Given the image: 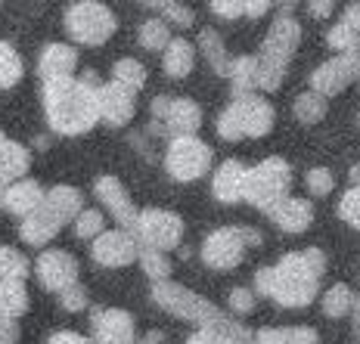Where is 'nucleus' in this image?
<instances>
[{"mask_svg":"<svg viewBox=\"0 0 360 344\" xmlns=\"http://www.w3.org/2000/svg\"><path fill=\"white\" fill-rule=\"evenodd\" d=\"M165 341V335L159 332V329H153V332H146L143 338H140V344H162Z\"/></svg>","mask_w":360,"mask_h":344,"instance_id":"52","label":"nucleus"},{"mask_svg":"<svg viewBox=\"0 0 360 344\" xmlns=\"http://www.w3.org/2000/svg\"><path fill=\"white\" fill-rule=\"evenodd\" d=\"M162 65L168 78H186L193 69H196V47L184 37H171V44L162 50Z\"/></svg>","mask_w":360,"mask_h":344,"instance_id":"24","label":"nucleus"},{"mask_svg":"<svg viewBox=\"0 0 360 344\" xmlns=\"http://www.w3.org/2000/svg\"><path fill=\"white\" fill-rule=\"evenodd\" d=\"M59 304H63V310H69V313H78V310H84L87 307V291L84 286H69V289H63L59 291Z\"/></svg>","mask_w":360,"mask_h":344,"instance_id":"42","label":"nucleus"},{"mask_svg":"<svg viewBox=\"0 0 360 344\" xmlns=\"http://www.w3.org/2000/svg\"><path fill=\"white\" fill-rule=\"evenodd\" d=\"M34 146H37V149H47V146H50V140H47V137H37V140H34Z\"/></svg>","mask_w":360,"mask_h":344,"instance_id":"55","label":"nucleus"},{"mask_svg":"<svg viewBox=\"0 0 360 344\" xmlns=\"http://www.w3.org/2000/svg\"><path fill=\"white\" fill-rule=\"evenodd\" d=\"M351 313H354V338L360 344V295H354V307H351Z\"/></svg>","mask_w":360,"mask_h":344,"instance_id":"51","label":"nucleus"},{"mask_svg":"<svg viewBox=\"0 0 360 344\" xmlns=\"http://www.w3.org/2000/svg\"><path fill=\"white\" fill-rule=\"evenodd\" d=\"M354 56H357V59H360V44H357V47H354Z\"/></svg>","mask_w":360,"mask_h":344,"instance_id":"56","label":"nucleus"},{"mask_svg":"<svg viewBox=\"0 0 360 344\" xmlns=\"http://www.w3.org/2000/svg\"><path fill=\"white\" fill-rule=\"evenodd\" d=\"M245 177H249V168L236 159H227L221 168L214 171L212 180V196L224 205H236V201H245Z\"/></svg>","mask_w":360,"mask_h":344,"instance_id":"21","label":"nucleus"},{"mask_svg":"<svg viewBox=\"0 0 360 344\" xmlns=\"http://www.w3.org/2000/svg\"><path fill=\"white\" fill-rule=\"evenodd\" d=\"M270 4H276V6H280V4H283V0H270Z\"/></svg>","mask_w":360,"mask_h":344,"instance_id":"57","label":"nucleus"},{"mask_svg":"<svg viewBox=\"0 0 360 344\" xmlns=\"http://www.w3.org/2000/svg\"><path fill=\"white\" fill-rule=\"evenodd\" d=\"M339 218L360 233V186H351V190L339 199Z\"/></svg>","mask_w":360,"mask_h":344,"instance_id":"39","label":"nucleus"},{"mask_svg":"<svg viewBox=\"0 0 360 344\" xmlns=\"http://www.w3.org/2000/svg\"><path fill=\"white\" fill-rule=\"evenodd\" d=\"M292 112H295V118L302 124H317L326 118V96H320L317 91H307L302 96H295V106H292Z\"/></svg>","mask_w":360,"mask_h":344,"instance_id":"31","label":"nucleus"},{"mask_svg":"<svg viewBox=\"0 0 360 344\" xmlns=\"http://www.w3.org/2000/svg\"><path fill=\"white\" fill-rule=\"evenodd\" d=\"M106 230V220H103V214L96 211V208H84V211L75 218V236L78 239H96Z\"/></svg>","mask_w":360,"mask_h":344,"instance_id":"38","label":"nucleus"},{"mask_svg":"<svg viewBox=\"0 0 360 344\" xmlns=\"http://www.w3.org/2000/svg\"><path fill=\"white\" fill-rule=\"evenodd\" d=\"M252 344H320V335L311 326H267L255 332Z\"/></svg>","mask_w":360,"mask_h":344,"instance_id":"26","label":"nucleus"},{"mask_svg":"<svg viewBox=\"0 0 360 344\" xmlns=\"http://www.w3.org/2000/svg\"><path fill=\"white\" fill-rule=\"evenodd\" d=\"M289 190H292V168L280 155L264 159L261 164L249 168V177H245V201L255 205L258 211L274 208L280 199L289 196Z\"/></svg>","mask_w":360,"mask_h":344,"instance_id":"8","label":"nucleus"},{"mask_svg":"<svg viewBox=\"0 0 360 344\" xmlns=\"http://www.w3.org/2000/svg\"><path fill=\"white\" fill-rule=\"evenodd\" d=\"M335 10V0H307V16L311 19H329Z\"/></svg>","mask_w":360,"mask_h":344,"instance_id":"45","label":"nucleus"},{"mask_svg":"<svg viewBox=\"0 0 360 344\" xmlns=\"http://www.w3.org/2000/svg\"><path fill=\"white\" fill-rule=\"evenodd\" d=\"M342 22L351 28V32H357V34H360V4H348V6H345Z\"/></svg>","mask_w":360,"mask_h":344,"instance_id":"48","label":"nucleus"},{"mask_svg":"<svg viewBox=\"0 0 360 344\" xmlns=\"http://www.w3.org/2000/svg\"><path fill=\"white\" fill-rule=\"evenodd\" d=\"M28 273H32V267H28L25 254L10 249V245H0V282H6V279H22L25 282Z\"/></svg>","mask_w":360,"mask_h":344,"instance_id":"33","label":"nucleus"},{"mask_svg":"<svg viewBox=\"0 0 360 344\" xmlns=\"http://www.w3.org/2000/svg\"><path fill=\"white\" fill-rule=\"evenodd\" d=\"M90 326H94V344H140L137 341V326H134V317L127 310L118 307H100L90 317Z\"/></svg>","mask_w":360,"mask_h":344,"instance_id":"16","label":"nucleus"},{"mask_svg":"<svg viewBox=\"0 0 360 344\" xmlns=\"http://www.w3.org/2000/svg\"><path fill=\"white\" fill-rule=\"evenodd\" d=\"M140 4L159 10L165 16V22H174V25H180V28H186V25H193V22H196L193 10H190V6H184L180 0H140Z\"/></svg>","mask_w":360,"mask_h":344,"instance_id":"36","label":"nucleus"},{"mask_svg":"<svg viewBox=\"0 0 360 344\" xmlns=\"http://www.w3.org/2000/svg\"><path fill=\"white\" fill-rule=\"evenodd\" d=\"M96 96H100V121H106L109 127H124L134 118V112H137L134 91L118 84V81L103 84L100 91H96Z\"/></svg>","mask_w":360,"mask_h":344,"instance_id":"17","label":"nucleus"},{"mask_svg":"<svg viewBox=\"0 0 360 344\" xmlns=\"http://www.w3.org/2000/svg\"><path fill=\"white\" fill-rule=\"evenodd\" d=\"M153 301L159 304L162 310H168L171 317H180V319H186V323H196L199 329L233 323V319H230L221 307H214L208 298H202L193 289L180 286V282H171V279L153 282Z\"/></svg>","mask_w":360,"mask_h":344,"instance_id":"5","label":"nucleus"},{"mask_svg":"<svg viewBox=\"0 0 360 344\" xmlns=\"http://www.w3.org/2000/svg\"><path fill=\"white\" fill-rule=\"evenodd\" d=\"M274 127V106L261 96H233L227 109L217 115V133L221 140H245V137H264Z\"/></svg>","mask_w":360,"mask_h":344,"instance_id":"6","label":"nucleus"},{"mask_svg":"<svg viewBox=\"0 0 360 344\" xmlns=\"http://www.w3.org/2000/svg\"><path fill=\"white\" fill-rule=\"evenodd\" d=\"M298 41H302V25H298V19L292 16V13H280V16L274 19V25H270L258 56H255V62H258V72H255L258 91L270 93L283 84V74H286L292 56H295Z\"/></svg>","mask_w":360,"mask_h":344,"instance_id":"4","label":"nucleus"},{"mask_svg":"<svg viewBox=\"0 0 360 344\" xmlns=\"http://www.w3.org/2000/svg\"><path fill=\"white\" fill-rule=\"evenodd\" d=\"M357 74H360V59L354 56V50H348V53L326 59L323 65L314 69L311 91H317L320 96H335V93H342Z\"/></svg>","mask_w":360,"mask_h":344,"instance_id":"14","label":"nucleus"},{"mask_svg":"<svg viewBox=\"0 0 360 344\" xmlns=\"http://www.w3.org/2000/svg\"><path fill=\"white\" fill-rule=\"evenodd\" d=\"M140 267H143V273L149 276L153 282H162L171 276V260L165 251H155V249H140Z\"/></svg>","mask_w":360,"mask_h":344,"instance_id":"37","label":"nucleus"},{"mask_svg":"<svg viewBox=\"0 0 360 344\" xmlns=\"http://www.w3.org/2000/svg\"><path fill=\"white\" fill-rule=\"evenodd\" d=\"M304 183H307V192H311L314 199H323V196L333 192L335 177H333V171H329V168H314V171H307Z\"/></svg>","mask_w":360,"mask_h":344,"instance_id":"40","label":"nucleus"},{"mask_svg":"<svg viewBox=\"0 0 360 344\" xmlns=\"http://www.w3.org/2000/svg\"><path fill=\"white\" fill-rule=\"evenodd\" d=\"M112 81L131 87L134 93L143 91V87H146V69H143V62H137V59H131V56L118 59L115 69H112Z\"/></svg>","mask_w":360,"mask_h":344,"instance_id":"32","label":"nucleus"},{"mask_svg":"<svg viewBox=\"0 0 360 344\" xmlns=\"http://www.w3.org/2000/svg\"><path fill=\"white\" fill-rule=\"evenodd\" d=\"M28 310V291L22 279L0 282V319H19Z\"/></svg>","mask_w":360,"mask_h":344,"instance_id":"27","label":"nucleus"},{"mask_svg":"<svg viewBox=\"0 0 360 344\" xmlns=\"http://www.w3.org/2000/svg\"><path fill=\"white\" fill-rule=\"evenodd\" d=\"M326 273V254L320 249L289 251L276 267L255 273V291L280 307H307L320 295V276Z\"/></svg>","mask_w":360,"mask_h":344,"instance_id":"1","label":"nucleus"},{"mask_svg":"<svg viewBox=\"0 0 360 344\" xmlns=\"http://www.w3.org/2000/svg\"><path fill=\"white\" fill-rule=\"evenodd\" d=\"M81 84H87V87H94V91H100V87H103V81H100V74H96L94 69H87L84 74H81Z\"/></svg>","mask_w":360,"mask_h":344,"instance_id":"50","label":"nucleus"},{"mask_svg":"<svg viewBox=\"0 0 360 344\" xmlns=\"http://www.w3.org/2000/svg\"><path fill=\"white\" fill-rule=\"evenodd\" d=\"M19 341V326L13 319H0V344H16Z\"/></svg>","mask_w":360,"mask_h":344,"instance_id":"47","label":"nucleus"},{"mask_svg":"<svg viewBox=\"0 0 360 344\" xmlns=\"http://www.w3.org/2000/svg\"><path fill=\"white\" fill-rule=\"evenodd\" d=\"M351 307H354V295H351V289L345 286V282H339V286H333L323 295V313L333 319H342L348 317Z\"/></svg>","mask_w":360,"mask_h":344,"instance_id":"34","label":"nucleus"},{"mask_svg":"<svg viewBox=\"0 0 360 344\" xmlns=\"http://www.w3.org/2000/svg\"><path fill=\"white\" fill-rule=\"evenodd\" d=\"M270 0H249V4H245V16L249 19H261V16H267V10H270Z\"/></svg>","mask_w":360,"mask_h":344,"instance_id":"49","label":"nucleus"},{"mask_svg":"<svg viewBox=\"0 0 360 344\" xmlns=\"http://www.w3.org/2000/svg\"><path fill=\"white\" fill-rule=\"evenodd\" d=\"M255 335L243 323L230 326H202L186 338V344H252Z\"/></svg>","mask_w":360,"mask_h":344,"instance_id":"25","label":"nucleus"},{"mask_svg":"<svg viewBox=\"0 0 360 344\" xmlns=\"http://www.w3.org/2000/svg\"><path fill=\"white\" fill-rule=\"evenodd\" d=\"M153 131L165 137H190L202 127V109L199 102L186 100V96H155L153 106Z\"/></svg>","mask_w":360,"mask_h":344,"instance_id":"10","label":"nucleus"},{"mask_svg":"<svg viewBox=\"0 0 360 344\" xmlns=\"http://www.w3.org/2000/svg\"><path fill=\"white\" fill-rule=\"evenodd\" d=\"M357 124H360V115H357Z\"/></svg>","mask_w":360,"mask_h":344,"instance_id":"59","label":"nucleus"},{"mask_svg":"<svg viewBox=\"0 0 360 344\" xmlns=\"http://www.w3.org/2000/svg\"><path fill=\"white\" fill-rule=\"evenodd\" d=\"M255 72H258V62H255V56H236L233 62H230V91H233V96H249L255 93Z\"/></svg>","mask_w":360,"mask_h":344,"instance_id":"29","label":"nucleus"},{"mask_svg":"<svg viewBox=\"0 0 360 344\" xmlns=\"http://www.w3.org/2000/svg\"><path fill=\"white\" fill-rule=\"evenodd\" d=\"M171 44V32H168V22L165 19H146L140 25V47L143 50H165Z\"/></svg>","mask_w":360,"mask_h":344,"instance_id":"35","label":"nucleus"},{"mask_svg":"<svg viewBox=\"0 0 360 344\" xmlns=\"http://www.w3.org/2000/svg\"><path fill=\"white\" fill-rule=\"evenodd\" d=\"M212 168V146L205 140H199L196 133L190 137H174L165 152V171L171 174V180L190 183L199 180L205 171Z\"/></svg>","mask_w":360,"mask_h":344,"instance_id":"11","label":"nucleus"},{"mask_svg":"<svg viewBox=\"0 0 360 344\" xmlns=\"http://www.w3.org/2000/svg\"><path fill=\"white\" fill-rule=\"evenodd\" d=\"M47 344H94V341L84 338V335H78V332H53L47 338Z\"/></svg>","mask_w":360,"mask_h":344,"instance_id":"46","label":"nucleus"},{"mask_svg":"<svg viewBox=\"0 0 360 344\" xmlns=\"http://www.w3.org/2000/svg\"><path fill=\"white\" fill-rule=\"evenodd\" d=\"M131 233L140 242V249L171 251V249H180L184 220H180L174 211H165V208H146V211L137 214Z\"/></svg>","mask_w":360,"mask_h":344,"instance_id":"12","label":"nucleus"},{"mask_svg":"<svg viewBox=\"0 0 360 344\" xmlns=\"http://www.w3.org/2000/svg\"><path fill=\"white\" fill-rule=\"evenodd\" d=\"M0 140H6V137H4V131H0Z\"/></svg>","mask_w":360,"mask_h":344,"instance_id":"58","label":"nucleus"},{"mask_svg":"<svg viewBox=\"0 0 360 344\" xmlns=\"http://www.w3.org/2000/svg\"><path fill=\"white\" fill-rule=\"evenodd\" d=\"M261 242H264V236L255 227H221L202 242L199 254L212 270H233L243 264L245 249H255Z\"/></svg>","mask_w":360,"mask_h":344,"instance_id":"9","label":"nucleus"},{"mask_svg":"<svg viewBox=\"0 0 360 344\" xmlns=\"http://www.w3.org/2000/svg\"><path fill=\"white\" fill-rule=\"evenodd\" d=\"M32 168V155L16 140H0V186L22 180Z\"/></svg>","mask_w":360,"mask_h":344,"instance_id":"23","label":"nucleus"},{"mask_svg":"<svg viewBox=\"0 0 360 344\" xmlns=\"http://www.w3.org/2000/svg\"><path fill=\"white\" fill-rule=\"evenodd\" d=\"M348 177H351V183H354V186H360V161L354 164V168H351V174H348Z\"/></svg>","mask_w":360,"mask_h":344,"instance_id":"53","label":"nucleus"},{"mask_svg":"<svg viewBox=\"0 0 360 344\" xmlns=\"http://www.w3.org/2000/svg\"><path fill=\"white\" fill-rule=\"evenodd\" d=\"M264 214L270 218L274 227L283 230V233H304V230L314 223V205L307 199H298V196L280 199L274 208H267Z\"/></svg>","mask_w":360,"mask_h":344,"instance_id":"19","label":"nucleus"},{"mask_svg":"<svg viewBox=\"0 0 360 344\" xmlns=\"http://www.w3.org/2000/svg\"><path fill=\"white\" fill-rule=\"evenodd\" d=\"M357 78H360V74H357Z\"/></svg>","mask_w":360,"mask_h":344,"instance_id":"60","label":"nucleus"},{"mask_svg":"<svg viewBox=\"0 0 360 344\" xmlns=\"http://www.w3.org/2000/svg\"><path fill=\"white\" fill-rule=\"evenodd\" d=\"M75 69H78V50L69 44H47L37 59V74L44 84L47 81H69L75 78Z\"/></svg>","mask_w":360,"mask_h":344,"instance_id":"20","label":"nucleus"},{"mask_svg":"<svg viewBox=\"0 0 360 344\" xmlns=\"http://www.w3.org/2000/svg\"><path fill=\"white\" fill-rule=\"evenodd\" d=\"M94 192H96V199L106 205V211L112 214V218L122 223V230H131V227H134V220H137L140 211L134 208V199L127 196V190L122 186V180H118V177L103 174L100 180H96Z\"/></svg>","mask_w":360,"mask_h":344,"instance_id":"18","label":"nucleus"},{"mask_svg":"<svg viewBox=\"0 0 360 344\" xmlns=\"http://www.w3.org/2000/svg\"><path fill=\"white\" fill-rule=\"evenodd\" d=\"M115 13L100 0H78L65 10V32L81 47H100L115 34Z\"/></svg>","mask_w":360,"mask_h":344,"instance_id":"7","label":"nucleus"},{"mask_svg":"<svg viewBox=\"0 0 360 344\" xmlns=\"http://www.w3.org/2000/svg\"><path fill=\"white\" fill-rule=\"evenodd\" d=\"M283 13H292V10H295V6H298V0H283Z\"/></svg>","mask_w":360,"mask_h":344,"instance_id":"54","label":"nucleus"},{"mask_svg":"<svg viewBox=\"0 0 360 344\" xmlns=\"http://www.w3.org/2000/svg\"><path fill=\"white\" fill-rule=\"evenodd\" d=\"M326 44H329L333 50H342V53H348V50H354L357 44H360V34L351 32L345 22H335V25L326 32Z\"/></svg>","mask_w":360,"mask_h":344,"instance_id":"41","label":"nucleus"},{"mask_svg":"<svg viewBox=\"0 0 360 344\" xmlns=\"http://www.w3.org/2000/svg\"><path fill=\"white\" fill-rule=\"evenodd\" d=\"M199 50L205 53V59H208V65L214 69V74L227 78V72H230V56H227V47H224L221 34H217L214 28H202V32H199Z\"/></svg>","mask_w":360,"mask_h":344,"instance_id":"28","label":"nucleus"},{"mask_svg":"<svg viewBox=\"0 0 360 344\" xmlns=\"http://www.w3.org/2000/svg\"><path fill=\"white\" fill-rule=\"evenodd\" d=\"M227 307L236 313V317H249V313L255 310V291L249 289H233L227 295Z\"/></svg>","mask_w":360,"mask_h":344,"instance_id":"43","label":"nucleus"},{"mask_svg":"<svg viewBox=\"0 0 360 344\" xmlns=\"http://www.w3.org/2000/svg\"><path fill=\"white\" fill-rule=\"evenodd\" d=\"M44 201V186L37 180H16L10 186H0V208H6L10 214H19V218H28L37 205Z\"/></svg>","mask_w":360,"mask_h":344,"instance_id":"22","label":"nucleus"},{"mask_svg":"<svg viewBox=\"0 0 360 344\" xmlns=\"http://www.w3.org/2000/svg\"><path fill=\"white\" fill-rule=\"evenodd\" d=\"M22 72H25V65H22V56L16 53V47L0 41V91L16 87L22 81Z\"/></svg>","mask_w":360,"mask_h":344,"instance_id":"30","label":"nucleus"},{"mask_svg":"<svg viewBox=\"0 0 360 344\" xmlns=\"http://www.w3.org/2000/svg\"><path fill=\"white\" fill-rule=\"evenodd\" d=\"M34 276L47 291H56L59 295L63 289L78 282V260H75V254L63 251V249H50L37 258Z\"/></svg>","mask_w":360,"mask_h":344,"instance_id":"15","label":"nucleus"},{"mask_svg":"<svg viewBox=\"0 0 360 344\" xmlns=\"http://www.w3.org/2000/svg\"><path fill=\"white\" fill-rule=\"evenodd\" d=\"M94 260L100 267H112V270H118V267H127L137 260L140 254V242L134 239L131 230H103L100 236L94 239Z\"/></svg>","mask_w":360,"mask_h":344,"instance_id":"13","label":"nucleus"},{"mask_svg":"<svg viewBox=\"0 0 360 344\" xmlns=\"http://www.w3.org/2000/svg\"><path fill=\"white\" fill-rule=\"evenodd\" d=\"M245 4L249 0H212V13L221 19H239L245 16Z\"/></svg>","mask_w":360,"mask_h":344,"instance_id":"44","label":"nucleus"},{"mask_svg":"<svg viewBox=\"0 0 360 344\" xmlns=\"http://www.w3.org/2000/svg\"><path fill=\"white\" fill-rule=\"evenodd\" d=\"M44 115L53 133L78 137L100 121V96L94 87L81 84L78 78L47 81L44 84Z\"/></svg>","mask_w":360,"mask_h":344,"instance_id":"2","label":"nucleus"},{"mask_svg":"<svg viewBox=\"0 0 360 344\" xmlns=\"http://www.w3.org/2000/svg\"><path fill=\"white\" fill-rule=\"evenodd\" d=\"M81 201L84 199H81V192L75 190V186L59 183L53 190H47L41 205H37L28 218H22V227H19L22 242L34 245V249L47 245L53 236H59V230H63L65 223H75V218L84 211Z\"/></svg>","mask_w":360,"mask_h":344,"instance_id":"3","label":"nucleus"}]
</instances>
